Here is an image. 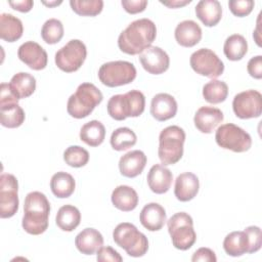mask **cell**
Wrapping results in <instances>:
<instances>
[{
  "label": "cell",
  "mask_w": 262,
  "mask_h": 262,
  "mask_svg": "<svg viewBox=\"0 0 262 262\" xmlns=\"http://www.w3.org/2000/svg\"><path fill=\"white\" fill-rule=\"evenodd\" d=\"M102 99L101 91L94 84L85 82L80 84L76 92L69 97L67 111L71 117L83 119L88 117Z\"/></svg>",
  "instance_id": "3"
},
{
  "label": "cell",
  "mask_w": 262,
  "mask_h": 262,
  "mask_svg": "<svg viewBox=\"0 0 262 262\" xmlns=\"http://www.w3.org/2000/svg\"><path fill=\"white\" fill-rule=\"evenodd\" d=\"M63 32V26L60 20L49 18L44 23L41 29V37L47 44H56L62 39Z\"/></svg>",
  "instance_id": "36"
},
{
  "label": "cell",
  "mask_w": 262,
  "mask_h": 262,
  "mask_svg": "<svg viewBox=\"0 0 262 262\" xmlns=\"http://www.w3.org/2000/svg\"><path fill=\"white\" fill-rule=\"evenodd\" d=\"M99 81L107 87H118L130 84L136 78L133 63L125 60H115L103 63L98 70Z\"/></svg>",
  "instance_id": "8"
},
{
  "label": "cell",
  "mask_w": 262,
  "mask_h": 262,
  "mask_svg": "<svg viewBox=\"0 0 262 262\" xmlns=\"http://www.w3.org/2000/svg\"><path fill=\"white\" fill-rule=\"evenodd\" d=\"M147 159L142 150H131L120 158L119 170L120 173L128 178H134L141 174Z\"/></svg>",
  "instance_id": "18"
},
{
  "label": "cell",
  "mask_w": 262,
  "mask_h": 262,
  "mask_svg": "<svg viewBox=\"0 0 262 262\" xmlns=\"http://www.w3.org/2000/svg\"><path fill=\"white\" fill-rule=\"evenodd\" d=\"M86 56L87 49L85 44L81 40L73 39L56 51L54 61L62 72L73 73L82 67Z\"/></svg>",
  "instance_id": "10"
},
{
  "label": "cell",
  "mask_w": 262,
  "mask_h": 262,
  "mask_svg": "<svg viewBox=\"0 0 262 262\" xmlns=\"http://www.w3.org/2000/svg\"><path fill=\"white\" fill-rule=\"evenodd\" d=\"M70 5L75 13L82 16H95L102 11V0H71Z\"/></svg>",
  "instance_id": "37"
},
{
  "label": "cell",
  "mask_w": 262,
  "mask_h": 262,
  "mask_svg": "<svg viewBox=\"0 0 262 262\" xmlns=\"http://www.w3.org/2000/svg\"><path fill=\"white\" fill-rule=\"evenodd\" d=\"M81 221V213L73 205H64L57 211L55 222L56 225L63 231H73Z\"/></svg>",
  "instance_id": "31"
},
{
  "label": "cell",
  "mask_w": 262,
  "mask_h": 262,
  "mask_svg": "<svg viewBox=\"0 0 262 262\" xmlns=\"http://www.w3.org/2000/svg\"><path fill=\"white\" fill-rule=\"evenodd\" d=\"M225 253L232 257H239L249 250V239L245 231H232L228 233L223 241Z\"/></svg>",
  "instance_id": "29"
},
{
  "label": "cell",
  "mask_w": 262,
  "mask_h": 262,
  "mask_svg": "<svg viewBox=\"0 0 262 262\" xmlns=\"http://www.w3.org/2000/svg\"><path fill=\"white\" fill-rule=\"evenodd\" d=\"M249 239V250L248 253L253 254L258 252L261 249L262 246V235H261V229L258 226H248L244 230Z\"/></svg>",
  "instance_id": "40"
},
{
  "label": "cell",
  "mask_w": 262,
  "mask_h": 262,
  "mask_svg": "<svg viewBox=\"0 0 262 262\" xmlns=\"http://www.w3.org/2000/svg\"><path fill=\"white\" fill-rule=\"evenodd\" d=\"M25 112L18 103L0 105V122L3 127L17 128L25 122Z\"/></svg>",
  "instance_id": "33"
},
{
  "label": "cell",
  "mask_w": 262,
  "mask_h": 262,
  "mask_svg": "<svg viewBox=\"0 0 262 262\" xmlns=\"http://www.w3.org/2000/svg\"><path fill=\"white\" fill-rule=\"evenodd\" d=\"M247 71L251 77L260 80L262 78V56L257 55L252 57L248 61Z\"/></svg>",
  "instance_id": "43"
},
{
  "label": "cell",
  "mask_w": 262,
  "mask_h": 262,
  "mask_svg": "<svg viewBox=\"0 0 262 262\" xmlns=\"http://www.w3.org/2000/svg\"><path fill=\"white\" fill-rule=\"evenodd\" d=\"M8 84L18 99L31 96L36 90V79L31 74L25 72L15 74Z\"/></svg>",
  "instance_id": "27"
},
{
  "label": "cell",
  "mask_w": 262,
  "mask_h": 262,
  "mask_svg": "<svg viewBox=\"0 0 262 262\" xmlns=\"http://www.w3.org/2000/svg\"><path fill=\"white\" fill-rule=\"evenodd\" d=\"M78 251L84 255H93L103 246V236L95 228H85L75 238Z\"/></svg>",
  "instance_id": "23"
},
{
  "label": "cell",
  "mask_w": 262,
  "mask_h": 262,
  "mask_svg": "<svg viewBox=\"0 0 262 262\" xmlns=\"http://www.w3.org/2000/svg\"><path fill=\"white\" fill-rule=\"evenodd\" d=\"M18 98L11 91L9 84L1 83L0 85V105L9 103H18Z\"/></svg>",
  "instance_id": "44"
},
{
  "label": "cell",
  "mask_w": 262,
  "mask_h": 262,
  "mask_svg": "<svg viewBox=\"0 0 262 262\" xmlns=\"http://www.w3.org/2000/svg\"><path fill=\"white\" fill-rule=\"evenodd\" d=\"M185 132L176 125L163 129L159 136V159L164 166L174 165L183 156Z\"/></svg>",
  "instance_id": "5"
},
{
  "label": "cell",
  "mask_w": 262,
  "mask_h": 262,
  "mask_svg": "<svg viewBox=\"0 0 262 262\" xmlns=\"http://www.w3.org/2000/svg\"><path fill=\"white\" fill-rule=\"evenodd\" d=\"M167 226L172 244L176 249L186 251L195 243L196 233L193 229V220L187 213L174 214L167 221Z\"/></svg>",
  "instance_id": "7"
},
{
  "label": "cell",
  "mask_w": 262,
  "mask_h": 262,
  "mask_svg": "<svg viewBox=\"0 0 262 262\" xmlns=\"http://www.w3.org/2000/svg\"><path fill=\"white\" fill-rule=\"evenodd\" d=\"M76 187L74 177L67 172L55 173L50 180V188L52 193L59 199H67L71 196Z\"/></svg>",
  "instance_id": "28"
},
{
  "label": "cell",
  "mask_w": 262,
  "mask_h": 262,
  "mask_svg": "<svg viewBox=\"0 0 262 262\" xmlns=\"http://www.w3.org/2000/svg\"><path fill=\"white\" fill-rule=\"evenodd\" d=\"M195 14L206 27H214L222 17V7L217 0H201L195 6Z\"/></svg>",
  "instance_id": "24"
},
{
  "label": "cell",
  "mask_w": 262,
  "mask_h": 262,
  "mask_svg": "<svg viewBox=\"0 0 262 262\" xmlns=\"http://www.w3.org/2000/svg\"><path fill=\"white\" fill-rule=\"evenodd\" d=\"M139 61L142 68L151 75L165 73L170 66L169 55L158 46H149L139 54Z\"/></svg>",
  "instance_id": "14"
},
{
  "label": "cell",
  "mask_w": 262,
  "mask_h": 262,
  "mask_svg": "<svg viewBox=\"0 0 262 262\" xmlns=\"http://www.w3.org/2000/svg\"><path fill=\"white\" fill-rule=\"evenodd\" d=\"M145 107L144 94L139 90H130L125 94L113 95L106 105L107 114L117 121H123L129 117H139Z\"/></svg>",
  "instance_id": "4"
},
{
  "label": "cell",
  "mask_w": 262,
  "mask_h": 262,
  "mask_svg": "<svg viewBox=\"0 0 262 262\" xmlns=\"http://www.w3.org/2000/svg\"><path fill=\"white\" fill-rule=\"evenodd\" d=\"M97 256L96 259L99 262H122L123 258L122 256L112 247H101L99 250L96 252Z\"/></svg>",
  "instance_id": "41"
},
{
  "label": "cell",
  "mask_w": 262,
  "mask_h": 262,
  "mask_svg": "<svg viewBox=\"0 0 262 262\" xmlns=\"http://www.w3.org/2000/svg\"><path fill=\"white\" fill-rule=\"evenodd\" d=\"M228 95V86L225 82L211 80L203 87V96L209 103L217 104L223 102Z\"/></svg>",
  "instance_id": "34"
},
{
  "label": "cell",
  "mask_w": 262,
  "mask_h": 262,
  "mask_svg": "<svg viewBox=\"0 0 262 262\" xmlns=\"http://www.w3.org/2000/svg\"><path fill=\"white\" fill-rule=\"evenodd\" d=\"M113 239L131 257H142L148 250L147 237L135 225L128 222L116 226L113 231Z\"/></svg>",
  "instance_id": "6"
},
{
  "label": "cell",
  "mask_w": 262,
  "mask_h": 262,
  "mask_svg": "<svg viewBox=\"0 0 262 262\" xmlns=\"http://www.w3.org/2000/svg\"><path fill=\"white\" fill-rule=\"evenodd\" d=\"M18 58L34 71H41L46 68L48 56L45 49L34 41L23 43L17 50Z\"/></svg>",
  "instance_id": "15"
},
{
  "label": "cell",
  "mask_w": 262,
  "mask_h": 262,
  "mask_svg": "<svg viewBox=\"0 0 262 262\" xmlns=\"http://www.w3.org/2000/svg\"><path fill=\"white\" fill-rule=\"evenodd\" d=\"M113 205L123 212H130L138 205V194L134 188L128 185L117 186L111 196Z\"/></svg>",
  "instance_id": "25"
},
{
  "label": "cell",
  "mask_w": 262,
  "mask_h": 262,
  "mask_svg": "<svg viewBox=\"0 0 262 262\" xmlns=\"http://www.w3.org/2000/svg\"><path fill=\"white\" fill-rule=\"evenodd\" d=\"M123 8L130 14H136L144 11L147 6L146 0H122Z\"/></svg>",
  "instance_id": "42"
},
{
  "label": "cell",
  "mask_w": 262,
  "mask_h": 262,
  "mask_svg": "<svg viewBox=\"0 0 262 262\" xmlns=\"http://www.w3.org/2000/svg\"><path fill=\"white\" fill-rule=\"evenodd\" d=\"M192 262H198V261H204V262H216L217 258L213 250L209 248H200L198 249L192 257H191Z\"/></svg>",
  "instance_id": "45"
},
{
  "label": "cell",
  "mask_w": 262,
  "mask_h": 262,
  "mask_svg": "<svg viewBox=\"0 0 262 262\" xmlns=\"http://www.w3.org/2000/svg\"><path fill=\"white\" fill-rule=\"evenodd\" d=\"M174 36L180 46L193 47L202 39V29L194 20L186 19L177 25Z\"/></svg>",
  "instance_id": "22"
},
{
  "label": "cell",
  "mask_w": 262,
  "mask_h": 262,
  "mask_svg": "<svg viewBox=\"0 0 262 262\" xmlns=\"http://www.w3.org/2000/svg\"><path fill=\"white\" fill-rule=\"evenodd\" d=\"M157 36V28L152 20L139 18L132 21L118 38L120 50L129 55L140 54L151 46Z\"/></svg>",
  "instance_id": "1"
},
{
  "label": "cell",
  "mask_w": 262,
  "mask_h": 262,
  "mask_svg": "<svg viewBox=\"0 0 262 262\" xmlns=\"http://www.w3.org/2000/svg\"><path fill=\"white\" fill-rule=\"evenodd\" d=\"M191 69L199 75L211 79L221 76L224 72V63L218 55L208 48H201L190 55Z\"/></svg>",
  "instance_id": "11"
},
{
  "label": "cell",
  "mask_w": 262,
  "mask_h": 262,
  "mask_svg": "<svg viewBox=\"0 0 262 262\" xmlns=\"http://www.w3.org/2000/svg\"><path fill=\"white\" fill-rule=\"evenodd\" d=\"M140 223L149 231H158L162 229L167 221L165 209L158 203H149L145 205L139 216Z\"/></svg>",
  "instance_id": "20"
},
{
  "label": "cell",
  "mask_w": 262,
  "mask_h": 262,
  "mask_svg": "<svg viewBox=\"0 0 262 262\" xmlns=\"http://www.w3.org/2000/svg\"><path fill=\"white\" fill-rule=\"evenodd\" d=\"M253 0H230L228 2L231 13L237 17H244L249 15L254 8Z\"/></svg>",
  "instance_id": "39"
},
{
  "label": "cell",
  "mask_w": 262,
  "mask_h": 262,
  "mask_svg": "<svg viewBox=\"0 0 262 262\" xmlns=\"http://www.w3.org/2000/svg\"><path fill=\"white\" fill-rule=\"evenodd\" d=\"M248 51V43L244 36L239 34H233L224 42L223 52L225 56L232 61L241 60Z\"/></svg>",
  "instance_id": "32"
},
{
  "label": "cell",
  "mask_w": 262,
  "mask_h": 262,
  "mask_svg": "<svg viewBox=\"0 0 262 262\" xmlns=\"http://www.w3.org/2000/svg\"><path fill=\"white\" fill-rule=\"evenodd\" d=\"M66 164L73 168H81L89 161V152L80 145H71L63 152Z\"/></svg>",
  "instance_id": "38"
},
{
  "label": "cell",
  "mask_w": 262,
  "mask_h": 262,
  "mask_svg": "<svg viewBox=\"0 0 262 262\" xmlns=\"http://www.w3.org/2000/svg\"><path fill=\"white\" fill-rule=\"evenodd\" d=\"M224 116L221 110L213 106H201L193 118L195 128L202 133H212L223 121Z\"/></svg>",
  "instance_id": "16"
},
{
  "label": "cell",
  "mask_w": 262,
  "mask_h": 262,
  "mask_svg": "<svg viewBox=\"0 0 262 262\" xmlns=\"http://www.w3.org/2000/svg\"><path fill=\"white\" fill-rule=\"evenodd\" d=\"M105 137V128L97 120H92L84 124L80 130V139L89 146L100 145Z\"/></svg>",
  "instance_id": "30"
},
{
  "label": "cell",
  "mask_w": 262,
  "mask_h": 262,
  "mask_svg": "<svg viewBox=\"0 0 262 262\" xmlns=\"http://www.w3.org/2000/svg\"><path fill=\"white\" fill-rule=\"evenodd\" d=\"M177 113V102L168 93L156 94L150 102V114L159 122L167 121L175 117Z\"/></svg>",
  "instance_id": "17"
},
{
  "label": "cell",
  "mask_w": 262,
  "mask_h": 262,
  "mask_svg": "<svg viewBox=\"0 0 262 262\" xmlns=\"http://www.w3.org/2000/svg\"><path fill=\"white\" fill-rule=\"evenodd\" d=\"M42 3H43L44 5H46V6L53 7V6H57V5L61 4V1H52V2H46V1H43Z\"/></svg>",
  "instance_id": "48"
},
{
  "label": "cell",
  "mask_w": 262,
  "mask_h": 262,
  "mask_svg": "<svg viewBox=\"0 0 262 262\" xmlns=\"http://www.w3.org/2000/svg\"><path fill=\"white\" fill-rule=\"evenodd\" d=\"M146 179L148 187L152 192L163 194L170 189L173 175L172 172L164 165L156 164L149 169Z\"/></svg>",
  "instance_id": "21"
},
{
  "label": "cell",
  "mask_w": 262,
  "mask_h": 262,
  "mask_svg": "<svg viewBox=\"0 0 262 262\" xmlns=\"http://www.w3.org/2000/svg\"><path fill=\"white\" fill-rule=\"evenodd\" d=\"M215 140L220 147L234 152H245L252 146L250 134L232 123L218 127L215 133Z\"/></svg>",
  "instance_id": "9"
},
{
  "label": "cell",
  "mask_w": 262,
  "mask_h": 262,
  "mask_svg": "<svg viewBox=\"0 0 262 262\" xmlns=\"http://www.w3.org/2000/svg\"><path fill=\"white\" fill-rule=\"evenodd\" d=\"M232 110L239 119L258 118L262 113V95L257 90H246L237 93L232 100Z\"/></svg>",
  "instance_id": "13"
},
{
  "label": "cell",
  "mask_w": 262,
  "mask_h": 262,
  "mask_svg": "<svg viewBox=\"0 0 262 262\" xmlns=\"http://www.w3.org/2000/svg\"><path fill=\"white\" fill-rule=\"evenodd\" d=\"M18 182L14 175L4 173L0 177V217L10 218L18 210Z\"/></svg>",
  "instance_id": "12"
},
{
  "label": "cell",
  "mask_w": 262,
  "mask_h": 262,
  "mask_svg": "<svg viewBox=\"0 0 262 262\" xmlns=\"http://www.w3.org/2000/svg\"><path fill=\"white\" fill-rule=\"evenodd\" d=\"M137 141V136L133 130L128 127H120L116 129L111 135V145L115 150L123 151L133 145Z\"/></svg>",
  "instance_id": "35"
},
{
  "label": "cell",
  "mask_w": 262,
  "mask_h": 262,
  "mask_svg": "<svg viewBox=\"0 0 262 262\" xmlns=\"http://www.w3.org/2000/svg\"><path fill=\"white\" fill-rule=\"evenodd\" d=\"M8 4L14 9L19 12H29L34 5L32 0H20V1H9Z\"/></svg>",
  "instance_id": "46"
},
{
  "label": "cell",
  "mask_w": 262,
  "mask_h": 262,
  "mask_svg": "<svg viewBox=\"0 0 262 262\" xmlns=\"http://www.w3.org/2000/svg\"><path fill=\"white\" fill-rule=\"evenodd\" d=\"M50 204L40 191L29 192L25 199L21 226L26 232L39 235L48 228Z\"/></svg>",
  "instance_id": "2"
},
{
  "label": "cell",
  "mask_w": 262,
  "mask_h": 262,
  "mask_svg": "<svg viewBox=\"0 0 262 262\" xmlns=\"http://www.w3.org/2000/svg\"><path fill=\"white\" fill-rule=\"evenodd\" d=\"M24 33L23 23L10 13L0 14V38L6 42H15Z\"/></svg>",
  "instance_id": "26"
},
{
  "label": "cell",
  "mask_w": 262,
  "mask_h": 262,
  "mask_svg": "<svg viewBox=\"0 0 262 262\" xmlns=\"http://www.w3.org/2000/svg\"><path fill=\"white\" fill-rule=\"evenodd\" d=\"M191 0H172V1H161L162 4L168 6L169 8H178L186 4H189Z\"/></svg>",
  "instance_id": "47"
},
{
  "label": "cell",
  "mask_w": 262,
  "mask_h": 262,
  "mask_svg": "<svg viewBox=\"0 0 262 262\" xmlns=\"http://www.w3.org/2000/svg\"><path fill=\"white\" fill-rule=\"evenodd\" d=\"M200 181L195 174L184 172L177 176L175 180L174 194L180 202L191 201L199 192Z\"/></svg>",
  "instance_id": "19"
}]
</instances>
